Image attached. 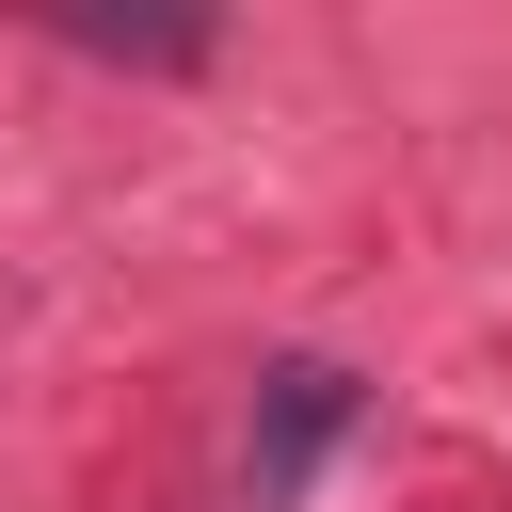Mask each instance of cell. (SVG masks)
<instances>
[{
  "instance_id": "cell-1",
  "label": "cell",
  "mask_w": 512,
  "mask_h": 512,
  "mask_svg": "<svg viewBox=\"0 0 512 512\" xmlns=\"http://www.w3.org/2000/svg\"><path fill=\"white\" fill-rule=\"evenodd\" d=\"M352 432V368H272L256 384V512H304V464Z\"/></svg>"
}]
</instances>
